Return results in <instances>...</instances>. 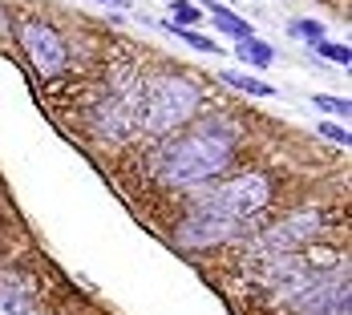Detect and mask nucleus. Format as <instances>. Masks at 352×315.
I'll return each mask as SVG.
<instances>
[{
    "mask_svg": "<svg viewBox=\"0 0 352 315\" xmlns=\"http://www.w3.org/2000/svg\"><path fill=\"white\" fill-rule=\"evenodd\" d=\"M231 154H235V134L223 130V121H207L203 130L182 134L175 145H166L158 170L166 186H203L227 170Z\"/></svg>",
    "mask_w": 352,
    "mask_h": 315,
    "instance_id": "obj_1",
    "label": "nucleus"
},
{
    "mask_svg": "<svg viewBox=\"0 0 352 315\" xmlns=\"http://www.w3.org/2000/svg\"><path fill=\"white\" fill-rule=\"evenodd\" d=\"M199 89L182 77H158L146 85V102H142V130L150 134H170L175 126H186L199 109Z\"/></svg>",
    "mask_w": 352,
    "mask_h": 315,
    "instance_id": "obj_2",
    "label": "nucleus"
},
{
    "mask_svg": "<svg viewBox=\"0 0 352 315\" xmlns=\"http://www.w3.org/2000/svg\"><path fill=\"white\" fill-rule=\"evenodd\" d=\"M272 178L267 174H239L231 178V182H223V186H214L207 190L203 198H199V210H207L214 218H227V222H239V218H251L255 210H263L272 202Z\"/></svg>",
    "mask_w": 352,
    "mask_h": 315,
    "instance_id": "obj_3",
    "label": "nucleus"
},
{
    "mask_svg": "<svg viewBox=\"0 0 352 315\" xmlns=\"http://www.w3.org/2000/svg\"><path fill=\"white\" fill-rule=\"evenodd\" d=\"M21 49L29 53V61H33V69L41 77H53V73H61L69 65V49H65L61 33L53 25H45V21L21 25Z\"/></svg>",
    "mask_w": 352,
    "mask_h": 315,
    "instance_id": "obj_4",
    "label": "nucleus"
},
{
    "mask_svg": "<svg viewBox=\"0 0 352 315\" xmlns=\"http://www.w3.org/2000/svg\"><path fill=\"white\" fill-rule=\"evenodd\" d=\"M142 102H146V85H126L98 109V130L106 138H130L134 130H142Z\"/></svg>",
    "mask_w": 352,
    "mask_h": 315,
    "instance_id": "obj_5",
    "label": "nucleus"
},
{
    "mask_svg": "<svg viewBox=\"0 0 352 315\" xmlns=\"http://www.w3.org/2000/svg\"><path fill=\"white\" fill-rule=\"evenodd\" d=\"M296 312L300 315H349V283H304L296 291Z\"/></svg>",
    "mask_w": 352,
    "mask_h": 315,
    "instance_id": "obj_6",
    "label": "nucleus"
},
{
    "mask_svg": "<svg viewBox=\"0 0 352 315\" xmlns=\"http://www.w3.org/2000/svg\"><path fill=\"white\" fill-rule=\"evenodd\" d=\"M316 231H320V214L316 210H308V214H292V218L276 222V226L263 235V246H267L272 255H292L296 246L308 243Z\"/></svg>",
    "mask_w": 352,
    "mask_h": 315,
    "instance_id": "obj_7",
    "label": "nucleus"
},
{
    "mask_svg": "<svg viewBox=\"0 0 352 315\" xmlns=\"http://www.w3.org/2000/svg\"><path fill=\"white\" fill-rule=\"evenodd\" d=\"M231 231H235V222L214 218V214H207V210H199L195 218L182 222V235H178V239H182L186 246H211V243H223Z\"/></svg>",
    "mask_w": 352,
    "mask_h": 315,
    "instance_id": "obj_8",
    "label": "nucleus"
},
{
    "mask_svg": "<svg viewBox=\"0 0 352 315\" xmlns=\"http://www.w3.org/2000/svg\"><path fill=\"white\" fill-rule=\"evenodd\" d=\"M207 8H211V25L223 36H231V40H247V36H255L251 21H243L239 12H231V8H223V4H207Z\"/></svg>",
    "mask_w": 352,
    "mask_h": 315,
    "instance_id": "obj_9",
    "label": "nucleus"
},
{
    "mask_svg": "<svg viewBox=\"0 0 352 315\" xmlns=\"http://www.w3.org/2000/svg\"><path fill=\"white\" fill-rule=\"evenodd\" d=\"M235 57H239V61H247V65H255V69H267V65H276V49H272L267 40H259V36L235 40Z\"/></svg>",
    "mask_w": 352,
    "mask_h": 315,
    "instance_id": "obj_10",
    "label": "nucleus"
},
{
    "mask_svg": "<svg viewBox=\"0 0 352 315\" xmlns=\"http://www.w3.org/2000/svg\"><path fill=\"white\" fill-rule=\"evenodd\" d=\"M223 81H227L231 89H239V93H251V97H276V85H267V81H259V77H251V73L223 69Z\"/></svg>",
    "mask_w": 352,
    "mask_h": 315,
    "instance_id": "obj_11",
    "label": "nucleus"
},
{
    "mask_svg": "<svg viewBox=\"0 0 352 315\" xmlns=\"http://www.w3.org/2000/svg\"><path fill=\"white\" fill-rule=\"evenodd\" d=\"M158 29L162 33H170V36H178V40H186L190 49H199V53H219V45H214L211 36H203V33H195V29H186V25H175V21H158Z\"/></svg>",
    "mask_w": 352,
    "mask_h": 315,
    "instance_id": "obj_12",
    "label": "nucleus"
},
{
    "mask_svg": "<svg viewBox=\"0 0 352 315\" xmlns=\"http://www.w3.org/2000/svg\"><path fill=\"white\" fill-rule=\"evenodd\" d=\"M33 312V299L16 287H0V315H25Z\"/></svg>",
    "mask_w": 352,
    "mask_h": 315,
    "instance_id": "obj_13",
    "label": "nucleus"
},
{
    "mask_svg": "<svg viewBox=\"0 0 352 315\" xmlns=\"http://www.w3.org/2000/svg\"><path fill=\"white\" fill-rule=\"evenodd\" d=\"M287 33L296 36V40L316 45V40H324V25H320V21H312V16H296V21L287 25Z\"/></svg>",
    "mask_w": 352,
    "mask_h": 315,
    "instance_id": "obj_14",
    "label": "nucleus"
},
{
    "mask_svg": "<svg viewBox=\"0 0 352 315\" xmlns=\"http://www.w3.org/2000/svg\"><path fill=\"white\" fill-rule=\"evenodd\" d=\"M170 21L190 29L195 21H203V8H199V4H190V0H170Z\"/></svg>",
    "mask_w": 352,
    "mask_h": 315,
    "instance_id": "obj_15",
    "label": "nucleus"
},
{
    "mask_svg": "<svg viewBox=\"0 0 352 315\" xmlns=\"http://www.w3.org/2000/svg\"><path fill=\"white\" fill-rule=\"evenodd\" d=\"M312 102L324 109V113H332V117H340V121H349V113H352V105L344 102V97H332V93H316Z\"/></svg>",
    "mask_w": 352,
    "mask_h": 315,
    "instance_id": "obj_16",
    "label": "nucleus"
},
{
    "mask_svg": "<svg viewBox=\"0 0 352 315\" xmlns=\"http://www.w3.org/2000/svg\"><path fill=\"white\" fill-rule=\"evenodd\" d=\"M316 53L328 57V61H336V65H349L352 61V49L349 45H336V40H316Z\"/></svg>",
    "mask_w": 352,
    "mask_h": 315,
    "instance_id": "obj_17",
    "label": "nucleus"
},
{
    "mask_svg": "<svg viewBox=\"0 0 352 315\" xmlns=\"http://www.w3.org/2000/svg\"><path fill=\"white\" fill-rule=\"evenodd\" d=\"M316 130L328 141H336V145H349V130H344V121H340V126H336V121H316Z\"/></svg>",
    "mask_w": 352,
    "mask_h": 315,
    "instance_id": "obj_18",
    "label": "nucleus"
},
{
    "mask_svg": "<svg viewBox=\"0 0 352 315\" xmlns=\"http://www.w3.org/2000/svg\"><path fill=\"white\" fill-rule=\"evenodd\" d=\"M102 4H113V8H130V0H102Z\"/></svg>",
    "mask_w": 352,
    "mask_h": 315,
    "instance_id": "obj_19",
    "label": "nucleus"
},
{
    "mask_svg": "<svg viewBox=\"0 0 352 315\" xmlns=\"http://www.w3.org/2000/svg\"><path fill=\"white\" fill-rule=\"evenodd\" d=\"M0 29H8V12H4V4H0Z\"/></svg>",
    "mask_w": 352,
    "mask_h": 315,
    "instance_id": "obj_20",
    "label": "nucleus"
},
{
    "mask_svg": "<svg viewBox=\"0 0 352 315\" xmlns=\"http://www.w3.org/2000/svg\"><path fill=\"white\" fill-rule=\"evenodd\" d=\"M25 315H36V312H25Z\"/></svg>",
    "mask_w": 352,
    "mask_h": 315,
    "instance_id": "obj_21",
    "label": "nucleus"
}]
</instances>
